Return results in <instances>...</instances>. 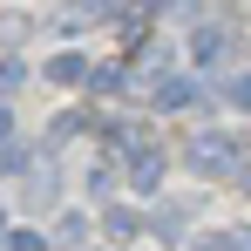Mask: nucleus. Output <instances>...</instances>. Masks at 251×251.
I'll list each match as a JSON object with an SVG mask.
<instances>
[{"instance_id":"obj_1","label":"nucleus","mask_w":251,"mask_h":251,"mask_svg":"<svg viewBox=\"0 0 251 251\" xmlns=\"http://www.w3.org/2000/svg\"><path fill=\"white\" fill-rule=\"evenodd\" d=\"M176 156L197 170V176H238V170L251 163V156H245V136H238V129H210V123L190 129Z\"/></svg>"},{"instance_id":"obj_2","label":"nucleus","mask_w":251,"mask_h":251,"mask_svg":"<svg viewBox=\"0 0 251 251\" xmlns=\"http://www.w3.org/2000/svg\"><path fill=\"white\" fill-rule=\"evenodd\" d=\"M183 54H190V75H197V82L224 75V61H231V27L197 14V27H190V48H183Z\"/></svg>"},{"instance_id":"obj_3","label":"nucleus","mask_w":251,"mask_h":251,"mask_svg":"<svg viewBox=\"0 0 251 251\" xmlns=\"http://www.w3.org/2000/svg\"><path fill=\"white\" fill-rule=\"evenodd\" d=\"M163 176H170V150H163V136L136 143V150L123 156V183L136 190V197H156V190H163Z\"/></svg>"},{"instance_id":"obj_4","label":"nucleus","mask_w":251,"mask_h":251,"mask_svg":"<svg viewBox=\"0 0 251 251\" xmlns=\"http://www.w3.org/2000/svg\"><path fill=\"white\" fill-rule=\"evenodd\" d=\"M204 95L210 82H197V75H163L143 102H150V116H190V109H204Z\"/></svg>"},{"instance_id":"obj_5","label":"nucleus","mask_w":251,"mask_h":251,"mask_svg":"<svg viewBox=\"0 0 251 251\" xmlns=\"http://www.w3.org/2000/svg\"><path fill=\"white\" fill-rule=\"evenodd\" d=\"M95 231L109 238V251L116 245H129V238H143L150 231V210H136V204H123V197H109V204L95 210Z\"/></svg>"},{"instance_id":"obj_6","label":"nucleus","mask_w":251,"mask_h":251,"mask_svg":"<svg viewBox=\"0 0 251 251\" xmlns=\"http://www.w3.org/2000/svg\"><path fill=\"white\" fill-rule=\"evenodd\" d=\"M34 75H41L48 88H88V75H95V54H88V48H61V54H48Z\"/></svg>"},{"instance_id":"obj_7","label":"nucleus","mask_w":251,"mask_h":251,"mask_svg":"<svg viewBox=\"0 0 251 251\" xmlns=\"http://www.w3.org/2000/svg\"><path fill=\"white\" fill-rule=\"evenodd\" d=\"M150 238H163V245H190V204H156L150 210Z\"/></svg>"},{"instance_id":"obj_8","label":"nucleus","mask_w":251,"mask_h":251,"mask_svg":"<svg viewBox=\"0 0 251 251\" xmlns=\"http://www.w3.org/2000/svg\"><path fill=\"white\" fill-rule=\"evenodd\" d=\"M88 238H95V210H61L48 231V245H61V251H82Z\"/></svg>"},{"instance_id":"obj_9","label":"nucleus","mask_w":251,"mask_h":251,"mask_svg":"<svg viewBox=\"0 0 251 251\" xmlns=\"http://www.w3.org/2000/svg\"><path fill=\"white\" fill-rule=\"evenodd\" d=\"M210 88H217V102H224L231 116H251V68H224Z\"/></svg>"},{"instance_id":"obj_10","label":"nucleus","mask_w":251,"mask_h":251,"mask_svg":"<svg viewBox=\"0 0 251 251\" xmlns=\"http://www.w3.org/2000/svg\"><path fill=\"white\" fill-rule=\"evenodd\" d=\"M75 136H95V109H61V116L48 123V150H61V143H75Z\"/></svg>"},{"instance_id":"obj_11","label":"nucleus","mask_w":251,"mask_h":251,"mask_svg":"<svg viewBox=\"0 0 251 251\" xmlns=\"http://www.w3.org/2000/svg\"><path fill=\"white\" fill-rule=\"evenodd\" d=\"M190 251H251V224H217V231H197Z\"/></svg>"},{"instance_id":"obj_12","label":"nucleus","mask_w":251,"mask_h":251,"mask_svg":"<svg viewBox=\"0 0 251 251\" xmlns=\"http://www.w3.org/2000/svg\"><path fill=\"white\" fill-rule=\"evenodd\" d=\"M34 170H41V150H34V143H7V150H0V176H7V183H27Z\"/></svg>"},{"instance_id":"obj_13","label":"nucleus","mask_w":251,"mask_h":251,"mask_svg":"<svg viewBox=\"0 0 251 251\" xmlns=\"http://www.w3.org/2000/svg\"><path fill=\"white\" fill-rule=\"evenodd\" d=\"M27 75H34V68H27V61H21V54H0V102H7V95H14V88L27 82Z\"/></svg>"},{"instance_id":"obj_14","label":"nucleus","mask_w":251,"mask_h":251,"mask_svg":"<svg viewBox=\"0 0 251 251\" xmlns=\"http://www.w3.org/2000/svg\"><path fill=\"white\" fill-rule=\"evenodd\" d=\"M0 251H54V245H48V238L34 231V224H14V231H7V245H0Z\"/></svg>"},{"instance_id":"obj_15","label":"nucleus","mask_w":251,"mask_h":251,"mask_svg":"<svg viewBox=\"0 0 251 251\" xmlns=\"http://www.w3.org/2000/svg\"><path fill=\"white\" fill-rule=\"evenodd\" d=\"M7 143H14V109L0 102V150H7Z\"/></svg>"},{"instance_id":"obj_16","label":"nucleus","mask_w":251,"mask_h":251,"mask_svg":"<svg viewBox=\"0 0 251 251\" xmlns=\"http://www.w3.org/2000/svg\"><path fill=\"white\" fill-rule=\"evenodd\" d=\"M231 183H238V190H245V197H251V163H245V170H238V176H231Z\"/></svg>"},{"instance_id":"obj_17","label":"nucleus","mask_w":251,"mask_h":251,"mask_svg":"<svg viewBox=\"0 0 251 251\" xmlns=\"http://www.w3.org/2000/svg\"><path fill=\"white\" fill-rule=\"evenodd\" d=\"M7 231H14V217H7V204H0V245H7Z\"/></svg>"}]
</instances>
